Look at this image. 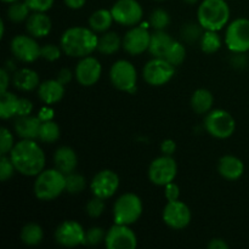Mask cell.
<instances>
[{"label": "cell", "mask_w": 249, "mask_h": 249, "mask_svg": "<svg viewBox=\"0 0 249 249\" xmlns=\"http://www.w3.org/2000/svg\"><path fill=\"white\" fill-rule=\"evenodd\" d=\"M10 158L16 172L24 177H36L45 167V155L34 140L22 139L19 142L15 143L10 152Z\"/></svg>", "instance_id": "obj_1"}, {"label": "cell", "mask_w": 249, "mask_h": 249, "mask_svg": "<svg viewBox=\"0 0 249 249\" xmlns=\"http://www.w3.org/2000/svg\"><path fill=\"white\" fill-rule=\"evenodd\" d=\"M96 33L87 27H72L63 32L60 46L63 53L71 57L83 58L97 50Z\"/></svg>", "instance_id": "obj_2"}, {"label": "cell", "mask_w": 249, "mask_h": 249, "mask_svg": "<svg viewBox=\"0 0 249 249\" xmlns=\"http://www.w3.org/2000/svg\"><path fill=\"white\" fill-rule=\"evenodd\" d=\"M230 18V7L225 0H203L197 10L198 23L206 31H220Z\"/></svg>", "instance_id": "obj_3"}, {"label": "cell", "mask_w": 249, "mask_h": 249, "mask_svg": "<svg viewBox=\"0 0 249 249\" xmlns=\"http://www.w3.org/2000/svg\"><path fill=\"white\" fill-rule=\"evenodd\" d=\"M34 195L40 201H53L66 191V175L58 169H44L34 181Z\"/></svg>", "instance_id": "obj_4"}, {"label": "cell", "mask_w": 249, "mask_h": 249, "mask_svg": "<svg viewBox=\"0 0 249 249\" xmlns=\"http://www.w3.org/2000/svg\"><path fill=\"white\" fill-rule=\"evenodd\" d=\"M142 214V202L135 194H124L116 201L113 207L114 223L131 225L140 219Z\"/></svg>", "instance_id": "obj_5"}, {"label": "cell", "mask_w": 249, "mask_h": 249, "mask_svg": "<svg viewBox=\"0 0 249 249\" xmlns=\"http://www.w3.org/2000/svg\"><path fill=\"white\" fill-rule=\"evenodd\" d=\"M109 79L113 87L121 91L133 94L138 90V72L133 63L126 60H119L112 65L109 70Z\"/></svg>", "instance_id": "obj_6"}, {"label": "cell", "mask_w": 249, "mask_h": 249, "mask_svg": "<svg viewBox=\"0 0 249 249\" xmlns=\"http://www.w3.org/2000/svg\"><path fill=\"white\" fill-rule=\"evenodd\" d=\"M206 130L216 139H228L235 133V118L224 109H213L204 118Z\"/></svg>", "instance_id": "obj_7"}, {"label": "cell", "mask_w": 249, "mask_h": 249, "mask_svg": "<svg viewBox=\"0 0 249 249\" xmlns=\"http://www.w3.org/2000/svg\"><path fill=\"white\" fill-rule=\"evenodd\" d=\"M225 44L235 53L249 51V19L236 18L228 26L225 32Z\"/></svg>", "instance_id": "obj_8"}, {"label": "cell", "mask_w": 249, "mask_h": 249, "mask_svg": "<svg viewBox=\"0 0 249 249\" xmlns=\"http://www.w3.org/2000/svg\"><path fill=\"white\" fill-rule=\"evenodd\" d=\"M175 74V66L164 57H153L145 65L142 71L143 79L152 87H162L170 82Z\"/></svg>", "instance_id": "obj_9"}, {"label": "cell", "mask_w": 249, "mask_h": 249, "mask_svg": "<svg viewBox=\"0 0 249 249\" xmlns=\"http://www.w3.org/2000/svg\"><path fill=\"white\" fill-rule=\"evenodd\" d=\"M178 165L172 156L163 155L152 160L148 168V179L157 186H165L174 181Z\"/></svg>", "instance_id": "obj_10"}, {"label": "cell", "mask_w": 249, "mask_h": 249, "mask_svg": "<svg viewBox=\"0 0 249 249\" xmlns=\"http://www.w3.org/2000/svg\"><path fill=\"white\" fill-rule=\"evenodd\" d=\"M112 16L117 23L134 27L142 19L143 10L138 0H117L111 9Z\"/></svg>", "instance_id": "obj_11"}, {"label": "cell", "mask_w": 249, "mask_h": 249, "mask_svg": "<svg viewBox=\"0 0 249 249\" xmlns=\"http://www.w3.org/2000/svg\"><path fill=\"white\" fill-rule=\"evenodd\" d=\"M151 33L147 29V24L134 26L125 33L122 39V46L131 56H138L145 53L150 48Z\"/></svg>", "instance_id": "obj_12"}, {"label": "cell", "mask_w": 249, "mask_h": 249, "mask_svg": "<svg viewBox=\"0 0 249 249\" xmlns=\"http://www.w3.org/2000/svg\"><path fill=\"white\" fill-rule=\"evenodd\" d=\"M10 48H11L12 55L21 62L31 63L40 57L41 48L32 36L21 34V36H14Z\"/></svg>", "instance_id": "obj_13"}, {"label": "cell", "mask_w": 249, "mask_h": 249, "mask_svg": "<svg viewBox=\"0 0 249 249\" xmlns=\"http://www.w3.org/2000/svg\"><path fill=\"white\" fill-rule=\"evenodd\" d=\"M55 240L58 245L67 248L84 245L85 230L79 223L74 220H66L57 226L55 231Z\"/></svg>", "instance_id": "obj_14"}, {"label": "cell", "mask_w": 249, "mask_h": 249, "mask_svg": "<svg viewBox=\"0 0 249 249\" xmlns=\"http://www.w3.org/2000/svg\"><path fill=\"white\" fill-rule=\"evenodd\" d=\"M105 245L108 249H134L138 246V238L129 225L114 223L106 232Z\"/></svg>", "instance_id": "obj_15"}, {"label": "cell", "mask_w": 249, "mask_h": 249, "mask_svg": "<svg viewBox=\"0 0 249 249\" xmlns=\"http://www.w3.org/2000/svg\"><path fill=\"white\" fill-rule=\"evenodd\" d=\"M163 221L174 230H182L191 221V211L179 199L169 201L163 209Z\"/></svg>", "instance_id": "obj_16"}, {"label": "cell", "mask_w": 249, "mask_h": 249, "mask_svg": "<svg viewBox=\"0 0 249 249\" xmlns=\"http://www.w3.org/2000/svg\"><path fill=\"white\" fill-rule=\"evenodd\" d=\"M119 187V177L113 170L105 169L97 173L91 180L90 189L92 195L102 199L111 198Z\"/></svg>", "instance_id": "obj_17"}, {"label": "cell", "mask_w": 249, "mask_h": 249, "mask_svg": "<svg viewBox=\"0 0 249 249\" xmlns=\"http://www.w3.org/2000/svg\"><path fill=\"white\" fill-rule=\"evenodd\" d=\"M102 74V66L96 57L85 56L78 62L74 75L77 82L83 87H92L99 82Z\"/></svg>", "instance_id": "obj_18"}, {"label": "cell", "mask_w": 249, "mask_h": 249, "mask_svg": "<svg viewBox=\"0 0 249 249\" xmlns=\"http://www.w3.org/2000/svg\"><path fill=\"white\" fill-rule=\"evenodd\" d=\"M41 121L38 116H18L14 123L15 131L21 139L26 140H36L39 138V129Z\"/></svg>", "instance_id": "obj_19"}, {"label": "cell", "mask_w": 249, "mask_h": 249, "mask_svg": "<svg viewBox=\"0 0 249 249\" xmlns=\"http://www.w3.org/2000/svg\"><path fill=\"white\" fill-rule=\"evenodd\" d=\"M53 28V22L45 12H33L26 21V29L34 38H44L49 36Z\"/></svg>", "instance_id": "obj_20"}, {"label": "cell", "mask_w": 249, "mask_h": 249, "mask_svg": "<svg viewBox=\"0 0 249 249\" xmlns=\"http://www.w3.org/2000/svg\"><path fill=\"white\" fill-rule=\"evenodd\" d=\"M218 172L224 179L235 181V180H238L243 175L245 164H243L240 158L235 157V156H224L219 160Z\"/></svg>", "instance_id": "obj_21"}, {"label": "cell", "mask_w": 249, "mask_h": 249, "mask_svg": "<svg viewBox=\"0 0 249 249\" xmlns=\"http://www.w3.org/2000/svg\"><path fill=\"white\" fill-rule=\"evenodd\" d=\"M65 95V85L57 79L45 80L38 87V96L48 106L57 104Z\"/></svg>", "instance_id": "obj_22"}, {"label": "cell", "mask_w": 249, "mask_h": 249, "mask_svg": "<svg viewBox=\"0 0 249 249\" xmlns=\"http://www.w3.org/2000/svg\"><path fill=\"white\" fill-rule=\"evenodd\" d=\"M53 164L56 169H58L65 175L71 174L74 172L78 165L77 153L68 146H61L53 155Z\"/></svg>", "instance_id": "obj_23"}, {"label": "cell", "mask_w": 249, "mask_h": 249, "mask_svg": "<svg viewBox=\"0 0 249 249\" xmlns=\"http://www.w3.org/2000/svg\"><path fill=\"white\" fill-rule=\"evenodd\" d=\"M12 83L18 90L32 91L40 85V78L36 71L31 70V68H21L15 72Z\"/></svg>", "instance_id": "obj_24"}, {"label": "cell", "mask_w": 249, "mask_h": 249, "mask_svg": "<svg viewBox=\"0 0 249 249\" xmlns=\"http://www.w3.org/2000/svg\"><path fill=\"white\" fill-rule=\"evenodd\" d=\"M174 41V39L164 31H156L155 33L151 34L148 51L153 57H165Z\"/></svg>", "instance_id": "obj_25"}, {"label": "cell", "mask_w": 249, "mask_h": 249, "mask_svg": "<svg viewBox=\"0 0 249 249\" xmlns=\"http://www.w3.org/2000/svg\"><path fill=\"white\" fill-rule=\"evenodd\" d=\"M113 21L111 10H96L89 17V28H91L95 33H105L111 28Z\"/></svg>", "instance_id": "obj_26"}, {"label": "cell", "mask_w": 249, "mask_h": 249, "mask_svg": "<svg viewBox=\"0 0 249 249\" xmlns=\"http://www.w3.org/2000/svg\"><path fill=\"white\" fill-rule=\"evenodd\" d=\"M214 97L209 90L198 89L192 94L191 96V107L196 113L204 114L208 113L213 106Z\"/></svg>", "instance_id": "obj_27"}, {"label": "cell", "mask_w": 249, "mask_h": 249, "mask_svg": "<svg viewBox=\"0 0 249 249\" xmlns=\"http://www.w3.org/2000/svg\"><path fill=\"white\" fill-rule=\"evenodd\" d=\"M122 46V39L114 32H105L97 41V51L102 55H113Z\"/></svg>", "instance_id": "obj_28"}, {"label": "cell", "mask_w": 249, "mask_h": 249, "mask_svg": "<svg viewBox=\"0 0 249 249\" xmlns=\"http://www.w3.org/2000/svg\"><path fill=\"white\" fill-rule=\"evenodd\" d=\"M19 99L10 91L0 92V117L10 119L18 113Z\"/></svg>", "instance_id": "obj_29"}, {"label": "cell", "mask_w": 249, "mask_h": 249, "mask_svg": "<svg viewBox=\"0 0 249 249\" xmlns=\"http://www.w3.org/2000/svg\"><path fill=\"white\" fill-rule=\"evenodd\" d=\"M44 232L40 225L29 223L23 226L21 231V240L27 246H38L43 241Z\"/></svg>", "instance_id": "obj_30"}, {"label": "cell", "mask_w": 249, "mask_h": 249, "mask_svg": "<svg viewBox=\"0 0 249 249\" xmlns=\"http://www.w3.org/2000/svg\"><path fill=\"white\" fill-rule=\"evenodd\" d=\"M29 11H31V9L26 4V1L24 0L23 1L18 0V1H15L10 4V6L7 7L6 16L14 23H21V22L27 21V18L29 16Z\"/></svg>", "instance_id": "obj_31"}, {"label": "cell", "mask_w": 249, "mask_h": 249, "mask_svg": "<svg viewBox=\"0 0 249 249\" xmlns=\"http://www.w3.org/2000/svg\"><path fill=\"white\" fill-rule=\"evenodd\" d=\"M60 138V126L57 123L51 121L41 122L40 129H39V140L45 143H53Z\"/></svg>", "instance_id": "obj_32"}, {"label": "cell", "mask_w": 249, "mask_h": 249, "mask_svg": "<svg viewBox=\"0 0 249 249\" xmlns=\"http://www.w3.org/2000/svg\"><path fill=\"white\" fill-rule=\"evenodd\" d=\"M201 50L206 53H214L221 48V38L215 31H206L199 40Z\"/></svg>", "instance_id": "obj_33"}, {"label": "cell", "mask_w": 249, "mask_h": 249, "mask_svg": "<svg viewBox=\"0 0 249 249\" xmlns=\"http://www.w3.org/2000/svg\"><path fill=\"white\" fill-rule=\"evenodd\" d=\"M203 29L204 28L199 23L189 22V23L184 24L181 28L182 40L189 44H194L196 41H199L202 36H203Z\"/></svg>", "instance_id": "obj_34"}, {"label": "cell", "mask_w": 249, "mask_h": 249, "mask_svg": "<svg viewBox=\"0 0 249 249\" xmlns=\"http://www.w3.org/2000/svg\"><path fill=\"white\" fill-rule=\"evenodd\" d=\"M87 187V180L78 173H71L66 175V191L71 195H78Z\"/></svg>", "instance_id": "obj_35"}, {"label": "cell", "mask_w": 249, "mask_h": 249, "mask_svg": "<svg viewBox=\"0 0 249 249\" xmlns=\"http://www.w3.org/2000/svg\"><path fill=\"white\" fill-rule=\"evenodd\" d=\"M148 23L155 31H164L170 23V16L165 10L156 9L150 15Z\"/></svg>", "instance_id": "obj_36"}, {"label": "cell", "mask_w": 249, "mask_h": 249, "mask_svg": "<svg viewBox=\"0 0 249 249\" xmlns=\"http://www.w3.org/2000/svg\"><path fill=\"white\" fill-rule=\"evenodd\" d=\"M185 57H186V49H185L184 44L179 43V41H174V44L169 49L164 58L177 67V66H180L184 62Z\"/></svg>", "instance_id": "obj_37"}, {"label": "cell", "mask_w": 249, "mask_h": 249, "mask_svg": "<svg viewBox=\"0 0 249 249\" xmlns=\"http://www.w3.org/2000/svg\"><path fill=\"white\" fill-rule=\"evenodd\" d=\"M105 238H106V232H105L104 229L94 226V228H90L89 230L85 231L84 245H89V246L100 245L102 241H105Z\"/></svg>", "instance_id": "obj_38"}, {"label": "cell", "mask_w": 249, "mask_h": 249, "mask_svg": "<svg viewBox=\"0 0 249 249\" xmlns=\"http://www.w3.org/2000/svg\"><path fill=\"white\" fill-rule=\"evenodd\" d=\"M105 199L100 197L94 196V198L90 199L88 204L85 206V212L90 218H99L105 211Z\"/></svg>", "instance_id": "obj_39"}, {"label": "cell", "mask_w": 249, "mask_h": 249, "mask_svg": "<svg viewBox=\"0 0 249 249\" xmlns=\"http://www.w3.org/2000/svg\"><path fill=\"white\" fill-rule=\"evenodd\" d=\"M14 138L6 128L0 129V155H10L14 148Z\"/></svg>", "instance_id": "obj_40"}, {"label": "cell", "mask_w": 249, "mask_h": 249, "mask_svg": "<svg viewBox=\"0 0 249 249\" xmlns=\"http://www.w3.org/2000/svg\"><path fill=\"white\" fill-rule=\"evenodd\" d=\"M15 172H16V168H15L10 156L9 157L6 155L1 156L0 158V180L6 181L14 175Z\"/></svg>", "instance_id": "obj_41"}, {"label": "cell", "mask_w": 249, "mask_h": 249, "mask_svg": "<svg viewBox=\"0 0 249 249\" xmlns=\"http://www.w3.org/2000/svg\"><path fill=\"white\" fill-rule=\"evenodd\" d=\"M61 53H63L61 46L58 48L55 44H46V45L41 48L40 57L49 61V62H53V61L58 60L61 57Z\"/></svg>", "instance_id": "obj_42"}, {"label": "cell", "mask_w": 249, "mask_h": 249, "mask_svg": "<svg viewBox=\"0 0 249 249\" xmlns=\"http://www.w3.org/2000/svg\"><path fill=\"white\" fill-rule=\"evenodd\" d=\"M28 5L31 11L33 12H46L53 7L55 0H24Z\"/></svg>", "instance_id": "obj_43"}, {"label": "cell", "mask_w": 249, "mask_h": 249, "mask_svg": "<svg viewBox=\"0 0 249 249\" xmlns=\"http://www.w3.org/2000/svg\"><path fill=\"white\" fill-rule=\"evenodd\" d=\"M164 190V196L167 198V201H177L179 199L180 196V189L177 184H174V181L170 182V184L165 185Z\"/></svg>", "instance_id": "obj_44"}, {"label": "cell", "mask_w": 249, "mask_h": 249, "mask_svg": "<svg viewBox=\"0 0 249 249\" xmlns=\"http://www.w3.org/2000/svg\"><path fill=\"white\" fill-rule=\"evenodd\" d=\"M32 111H33V104H32L31 100L24 99V97H21V99H19L18 113H17V117H18V116H28V114L32 113Z\"/></svg>", "instance_id": "obj_45"}, {"label": "cell", "mask_w": 249, "mask_h": 249, "mask_svg": "<svg viewBox=\"0 0 249 249\" xmlns=\"http://www.w3.org/2000/svg\"><path fill=\"white\" fill-rule=\"evenodd\" d=\"M177 150V143H175L174 140L172 139H167L162 142L160 145V151L163 152V155H167V156H172L173 153L175 152Z\"/></svg>", "instance_id": "obj_46"}, {"label": "cell", "mask_w": 249, "mask_h": 249, "mask_svg": "<svg viewBox=\"0 0 249 249\" xmlns=\"http://www.w3.org/2000/svg\"><path fill=\"white\" fill-rule=\"evenodd\" d=\"M72 78H73L72 71L68 70V68H62V70L57 73V78H56V79H57L60 83H62L63 85H66L72 80Z\"/></svg>", "instance_id": "obj_47"}, {"label": "cell", "mask_w": 249, "mask_h": 249, "mask_svg": "<svg viewBox=\"0 0 249 249\" xmlns=\"http://www.w3.org/2000/svg\"><path fill=\"white\" fill-rule=\"evenodd\" d=\"M10 84V75L9 71L4 70L0 71V92L7 91V88Z\"/></svg>", "instance_id": "obj_48"}, {"label": "cell", "mask_w": 249, "mask_h": 249, "mask_svg": "<svg viewBox=\"0 0 249 249\" xmlns=\"http://www.w3.org/2000/svg\"><path fill=\"white\" fill-rule=\"evenodd\" d=\"M209 249H229V245L221 238H213L211 242L208 243Z\"/></svg>", "instance_id": "obj_49"}, {"label": "cell", "mask_w": 249, "mask_h": 249, "mask_svg": "<svg viewBox=\"0 0 249 249\" xmlns=\"http://www.w3.org/2000/svg\"><path fill=\"white\" fill-rule=\"evenodd\" d=\"M38 117L40 118L41 122L51 121L53 117V111L51 108H49V107H43V108L40 109V112H39Z\"/></svg>", "instance_id": "obj_50"}, {"label": "cell", "mask_w": 249, "mask_h": 249, "mask_svg": "<svg viewBox=\"0 0 249 249\" xmlns=\"http://www.w3.org/2000/svg\"><path fill=\"white\" fill-rule=\"evenodd\" d=\"M66 6H68L72 10H79L85 5L87 0H63Z\"/></svg>", "instance_id": "obj_51"}, {"label": "cell", "mask_w": 249, "mask_h": 249, "mask_svg": "<svg viewBox=\"0 0 249 249\" xmlns=\"http://www.w3.org/2000/svg\"><path fill=\"white\" fill-rule=\"evenodd\" d=\"M0 27H1V38L4 36V33H5V26H4V21H0Z\"/></svg>", "instance_id": "obj_52"}, {"label": "cell", "mask_w": 249, "mask_h": 249, "mask_svg": "<svg viewBox=\"0 0 249 249\" xmlns=\"http://www.w3.org/2000/svg\"><path fill=\"white\" fill-rule=\"evenodd\" d=\"M185 2H187V4H196V2H198L199 0H184Z\"/></svg>", "instance_id": "obj_53"}, {"label": "cell", "mask_w": 249, "mask_h": 249, "mask_svg": "<svg viewBox=\"0 0 249 249\" xmlns=\"http://www.w3.org/2000/svg\"><path fill=\"white\" fill-rule=\"evenodd\" d=\"M2 2H6V4H11V2H15V1H18V0H1Z\"/></svg>", "instance_id": "obj_54"}, {"label": "cell", "mask_w": 249, "mask_h": 249, "mask_svg": "<svg viewBox=\"0 0 249 249\" xmlns=\"http://www.w3.org/2000/svg\"><path fill=\"white\" fill-rule=\"evenodd\" d=\"M156 1H164V0H156Z\"/></svg>", "instance_id": "obj_55"}]
</instances>
